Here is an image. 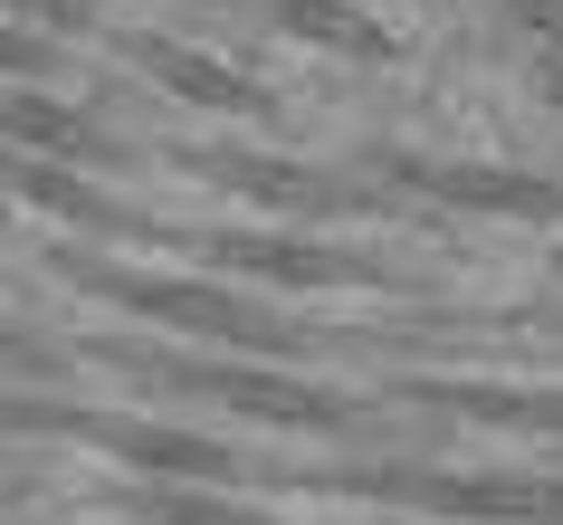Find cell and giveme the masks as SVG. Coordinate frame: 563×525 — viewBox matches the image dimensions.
<instances>
[{
	"mask_svg": "<svg viewBox=\"0 0 563 525\" xmlns=\"http://www.w3.org/2000/svg\"><path fill=\"white\" fill-rule=\"evenodd\" d=\"M134 506H144V525H267V516L230 506V496H201V488H144Z\"/></svg>",
	"mask_w": 563,
	"mask_h": 525,
	"instance_id": "10",
	"label": "cell"
},
{
	"mask_svg": "<svg viewBox=\"0 0 563 525\" xmlns=\"http://www.w3.org/2000/svg\"><path fill=\"white\" fill-rule=\"evenodd\" d=\"M10 10H30L48 30H96V0H10Z\"/></svg>",
	"mask_w": 563,
	"mask_h": 525,
	"instance_id": "12",
	"label": "cell"
},
{
	"mask_svg": "<svg viewBox=\"0 0 563 525\" xmlns=\"http://www.w3.org/2000/svg\"><path fill=\"white\" fill-rule=\"evenodd\" d=\"M220 267H249V277H277V287H354V277H391L373 259H344V249H306V239H201Z\"/></svg>",
	"mask_w": 563,
	"mask_h": 525,
	"instance_id": "5",
	"label": "cell"
},
{
	"mask_svg": "<svg viewBox=\"0 0 563 525\" xmlns=\"http://www.w3.org/2000/svg\"><path fill=\"white\" fill-rule=\"evenodd\" d=\"M77 277L106 287L115 306H134V316L181 325V335H220L239 353H297V325H277L267 306H249L230 287H201V277H144V267H77Z\"/></svg>",
	"mask_w": 563,
	"mask_h": 525,
	"instance_id": "1",
	"label": "cell"
},
{
	"mask_svg": "<svg viewBox=\"0 0 563 525\" xmlns=\"http://www.w3.org/2000/svg\"><path fill=\"white\" fill-rule=\"evenodd\" d=\"M401 192H430L449 210H487V220H563V182L544 173H506V163H420V153H391L383 163Z\"/></svg>",
	"mask_w": 563,
	"mask_h": 525,
	"instance_id": "3",
	"label": "cell"
},
{
	"mask_svg": "<svg viewBox=\"0 0 563 525\" xmlns=\"http://www.w3.org/2000/svg\"><path fill=\"white\" fill-rule=\"evenodd\" d=\"M0 67H30V77H48V67H58V48H48L38 30H0Z\"/></svg>",
	"mask_w": 563,
	"mask_h": 525,
	"instance_id": "11",
	"label": "cell"
},
{
	"mask_svg": "<svg viewBox=\"0 0 563 525\" xmlns=\"http://www.w3.org/2000/svg\"><path fill=\"white\" fill-rule=\"evenodd\" d=\"M516 20H526V30L544 39L554 58H563V0H516Z\"/></svg>",
	"mask_w": 563,
	"mask_h": 525,
	"instance_id": "13",
	"label": "cell"
},
{
	"mask_svg": "<svg viewBox=\"0 0 563 525\" xmlns=\"http://www.w3.org/2000/svg\"><path fill=\"white\" fill-rule=\"evenodd\" d=\"M334 488L440 506V516H506V525H563V478H449V468H344Z\"/></svg>",
	"mask_w": 563,
	"mask_h": 525,
	"instance_id": "2",
	"label": "cell"
},
{
	"mask_svg": "<svg viewBox=\"0 0 563 525\" xmlns=\"http://www.w3.org/2000/svg\"><path fill=\"white\" fill-rule=\"evenodd\" d=\"M191 173L230 182V192H249V201H267V210H354V201H363V192L306 173V163H277V153H201Z\"/></svg>",
	"mask_w": 563,
	"mask_h": 525,
	"instance_id": "6",
	"label": "cell"
},
{
	"mask_svg": "<svg viewBox=\"0 0 563 525\" xmlns=\"http://www.w3.org/2000/svg\"><path fill=\"white\" fill-rule=\"evenodd\" d=\"M0 124L20 144H38V163H58V153H115L106 124H87L77 106H48V96H0Z\"/></svg>",
	"mask_w": 563,
	"mask_h": 525,
	"instance_id": "9",
	"label": "cell"
},
{
	"mask_svg": "<svg viewBox=\"0 0 563 525\" xmlns=\"http://www.w3.org/2000/svg\"><path fill=\"white\" fill-rule=\"evenodd\" d=\"M544 96H554V106H563V58H544Z\"/></svg>",
	"mask_w": 563,
	"mask_h": 525,
	"instance_id": "14",
	"label": "cell"
},
{
	"mask_svg": "<svg viewBox=\"0 0 563 525\" xmlns=\"http://www.w3.org/2000/svg\"><path fill=\"white\" fill-rule=\"evenodd\" d=\"M267 20L306 48H354V58H391V30L354 0H267Z\"/></svg>",
	"mask_w": 563,
	"mask_h": 525,
	"instance_id": "8",
	"label": "cell"
},
{
	"mask_svg": "<svg viewBox=\"0 0 563 525\" xmlns=\"http://www.w3.org/2000/svg\"><path fill=\"white\" fill-rule=\"evenodd\" d=\"M554 325H563V306H554Z\"/></svg>",
	"mask_w": 563,
	"mask_h": 525,
	"instance_id": "15",
	"label": "cell"
},
{
	"mask_svg": "<svg viewBox=\"0 0 563 525\" xmlns=\"http://www.w3.org/2000/svg\"><path fill=\"white\" fill-rule=\"evenodd\" d=\"M124 58L144 67L163 96L201 106V116H267V87L249 77V67L210 58V48H181V39H163V30H134V39H124Z\"/></svg>",
	"mask_w": 563,
	"mask_h": 525,
	"instance_id": "4",
	"label": "cell"
},
{
	"mask_svg": "<svg viewBox=\"0 0 563 525\" xmlns=\"http://www.w3.org/2000/svg\"><path fill=\"white\" fill-rule=\"evenodd\" d=\"M401 402H440V411H459V420H487V430L563 439V392H526V382H411Z\"/></svg>",
	"mask_w": 563,
	"mask_h": 525,
	"instance_id": "7",
	"label": "cell"
}]
</instances>
